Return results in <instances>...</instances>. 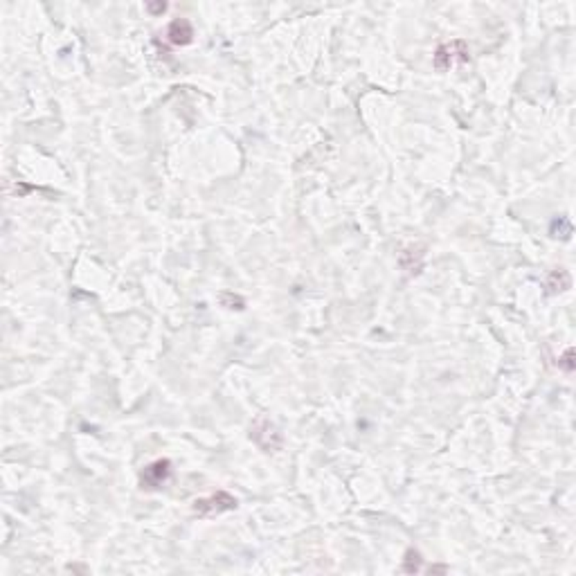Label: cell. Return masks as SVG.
I'll list each match as a JSON object with an SVG mask.
<instances>
[{
  "instance_id": "5b68a950",
  "label": "cell",
  "mask_w": 576,
  "mask_h": 576,
  "mask_svg": "<svg viewBox=\"0 0 576 576\" xmlns=\"http://www.w3.org/2000/svg\"><path fill=\"white\" fill-rule=\"evenodd\" d=\"M167 38L169 43L174 45H189L194 41V27H191L187 18H176V21H171L167 27Z\"/></svg>"
},
{
  "instance_id": "3957f363",
  "label": "cell",
  "mask_w": 576,
  "mask_h": 576,
  "mask_svg": "<svg viewBox=\"0 0 576 576\" xmlns=\"http://www.w3.org/2000/svg\"><path fill=\"white\" fill-rule=\"evenodd\" d=\"M237 498L230 495L228 491H216L209 498H200L191 504V511H194L198 518H216L221 513H228L232 509H237Z\"/></svg>"
},
{
  "instance_id": "7a4b0ae2",
  "label": "cell",
  "mask_w": 576,
  "mask_h": 576,
  "mask_svg": "<svg viewBox=\"0 0 576 576\" xmlns=\"http://www.w3.org/2000/svg\"><path fill=\"white\" fill-rule=\"evenodd\" d=\"M471 59V50H468V43L464 41V38H455V41H448V43H441L437 50H434V57H432V66L443 73V70H450L452 66L457 64H466Z\"/></svg>"
},
{
  "instance_id": "30bf717a",
  "label": "cell",
  "mask_w": 576,
  "mask_h": 576,
  "mask_svg": "<svg viewBox=\"0 0 576 576\" xmlns=\"http://www.w3.org/2000/svg\"><path fill=\"white\" fill-rule=\"evenodd\" d=\"M559 367H561L563 371H568V374L574 371V349H572V347L565 349V353H563L561 360H559Z\"/></svg>"
},
{
  "instance_id": "52a82bcc",
  "label": "cell",
  "mask_w": 576,
  "mask_h": 576,
  "mask_svg": "<svg viewBox=\"0 0 576 576\" xmlns=\"http://www.w3.org/2000/svg\"><path fill=\"white\" fill-rule=\"evenodd\" d=\"M547 293H563V290H568L572 286V277H570V272L565 270V268H556L552 270L549 275H547Z\"/></svg>"
},
{
  "instance_id": "6da1fadb",
  "label": "cell",
  "mask_w": 576,
  "mask_h": 576,
  "mask_svg": "<svg viewBox=\"0 0 576 576\" xmlns=\"http://www.w3.org/2000/svg\"><path fill=\"white\" fill-rule=\"evenodd\" d=\"M250 439L255 441L264 452H277L281 446H284V437H281V430L268 417H264V414H259V417L252 421Z\"/></svg>"
},
{
  "instance_id": "277c9868",
  "label": "cell",
  "mask_w": 576,
  "mask_h": 576,
  "mask_svg": "<svg viewBox=\"0 0 576 576\" xmlns=\"http://www.w3.org/2000/svg\"><path fill=\"white\" fill-rule=\"evenodd\" d=\"M171 461L169 459H156L151 461L145 471L140 473V489L142 491H158L163 489L171 478Z\"/></svg>"
},
{
  "instance_id": "9c48e42d",
  "label": "cell",
  "mask_w": 576,
  "mask_h": 576,
  "mask_svg": "<svg viewBox=\"0 0 576 576\" xmlns=\"http://www.w3.org/2000/svg\"><path fill=\"white\" fill-rule=\"evenodd\" d=\"M219 300H221V304H223L226 309H237V311H241L246 307V302H244V297H239V295H235V293H221L219 295Z\"/></svg>"
},
{
  "instance_id": "8992f818",
  "label": "cell",
  "mask_w": 576,
  "mask_h": 576,
  "mask_svg": "<svg viewBox=\"0 0 576 576\" xmlns=\"http://www.w3.org/2000/svg\"><path fill=\"white\" fill-rule=\"evenodd\" d=\"M423 257H426V248L412 244L408 248H403V252L399 255V264L403 270L410 272V275H417V272L423 268Z\"/></svg>"
},
{
  "instance_id": "8fae6325",
  "label": "cell",
  "mask_w": 576,
  "mask_h": 576,
  "mask_svg": "<svg viewBox=\"0 0 576 576\" xmlns=\"http://www.w3.org/2000/svg\"><path fill=\"white\" fill-rule=\"evenodd\" d=\"M145 9L149 14H165L167 12V3H147Z\"/></svg>"
},
{
  "instance_id": "ba28073f",
  "label": "cell",
  "mask_w": 576,
  "mask_h": 576,
  "mask_svg": "<svg viewBox=\"0 0 576 576\" xmlns=\"http://www.w3.org/2000/svg\"><path fill=\"white\" fill-rule=\"evenodd\" d=\"M401 572H406V574H417V572H421V554H419L417 549H408V552H406V559H403Z\"/></svg>"
}]
</instances>
